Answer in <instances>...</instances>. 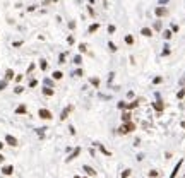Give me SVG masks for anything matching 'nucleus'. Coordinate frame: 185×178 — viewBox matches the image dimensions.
I'll use <instances>...</instances> for the list:
<instances>
[{
	"instance_id": "obj_21",
	"label": "nucleus",
	"mask_w": 185,
	"mask_h": 178,
	"mask_svg": "<svg viewBox=\"0 0 185 178\" xmlns=\"http://www.w3.org/2000/svg\"><path fill=\"white\" fill-rule=\"evenodd\" d=\"M130 177V170H125L124 173H122V178H129Z\"/></svg>"
},
{
	"instance_id": "obj_10",
	"label": "nucleus",
	"mask_w": 185,
	"mask_h": 178,
	"mask_svg": "<svg viewBox=\"0 0 185 178\" xmlns=\"http://www.w3.org/2000/svg\"><path fill=\"white\" fill-rule=\"evenodd\" d=\"M84 171H86L88 175H91V177H94V175H96V171L92 170L91 166H88V164H84Z\"/></svg>"
},
{
	"instance_id": "obj_6",
	"label": "nucleus",
	"mask_w": 185,
	"mask_h": 178,
	"mask_svg": "<svg viewBox=\"0 0 185 178\" xmlns=\"http://www.w3.org/2000/svg\"><path fill=\"white\" fill-rule=\"evenodd\" d=\"M12 171H14V168H12V166H3V168H2V173H3V175H7V177H9V175H12Z\"/></svg>"
},
{
	"instance_id": "obj_26",
	"label": "nucleus",
	"mask_w": 185,
	"mask_h": 178,
	"mask_svg": "<svg viewBox=\"0 0 185 178\" xmlns=\"http://www.w3.org/2000/svg\"><path fill=\"white\" fill-rule=\"evenodd\" d=\"M38 84V81L36 79H33V81H31V82H29V88H35V86H36Z\"/></svg>"
},
{
	"instance_id": "obj_15",
	"label": "nucleus",
	"mask_w": 185,
	"mask_h": 178,
	"mask_svg": "<svg viewBox=\"0 0 185 178\" xmlns=\"http://www.w3.org/2000/svg\"><path fill=\"white\" fill-rule=\"evenodd\" d=\"M125 43H127V45H134V38H132L130 34H127L125 36Z\"/></svg>"
},
{
	"instance_id": "obj_25",
	"label": "nucleus",
	"mask_w": 185,
	"mask_h": 178,
	"mask_svg": "<svg viewBox=\"0 0 185 178\" xmlns=\"http://www.w3.org/2000/svg\"><path fill=\"white\" fill-rule=\"evenodd\" d=\"M5 86H7V81H0V91L5 89Z\"/></svg>"
},
{
	"instance_id": "obj_1",
	"label": "nucleus",
	"mask_w": 185,
	"mask_h": 178,
	"mask_svg": "<svg viewBox=\"0 0 185 178\" xmlns=\"http://www.w3.org/2000/svg\"><path fill=\"white\" fill-rule=\"evenodd\" d=\"M134 130H135V125L132 123L130 120H129V122H125V123L118 128V132H120V134H129V132H134Z\"/></svg>"
},
{
	"instance_id": "obj_28",
	"label": "nucleus",
	"mask_w": 185,
	"mask_h": 178,
	"mask_svg": "<svg viewBox=\"0 0 185 178\" xmlns=\"http://www.w3.org/2000/svg\"><path fill=\"white\" fill-rule=\"evenodd\" d=\"M165 38H166V39H170V38H171V33H170V31H165Z\"/></svg>"
},
{
	"instance_id": "obj_20",
	"label": "nucleus",
	"mask_w": 185,
	"mask_h": 178,
	"mask_svg": "<svg viewBox=\"0 0 185 178\" xmlns=\"http://www.w3.org/2000/svg\"><path fill=\"white\" fill-rule=\"evenodd\" d=\"M81 60H82V58H81V55H75V57H74V63H75V65H79V63H81Z\"/></svg>"
},
{
	"instance_id": "obj_2",
	"label": "nucleus",
	"mask_w": 185,
	"mask_h": 178,
	"mask_svg": "<svg viewBox=\"0 0 185 178\" xmlns=\"http://www.w3.org/2000/svg\"><path fill=\"white\" fill-rule=\"evenodd\" d=\"M38 117H39V118H43V120H52V118H53L52 111H50V110H46V108H41V110L38 111Z\"/></svg>"
},
{
	"instance_id": "obj_8",
	"label": "nucleus",
	"mask_w": 185,
	"mask_h": 178,
	"mask_svg": "<svg viewBox=\"0 0 185 178\" xmlns=\"http://www.w3.org/2000/svg\"><path fill=\"white\" fill-rule=\"evenodd\" d=\"M156 16H158V17H163V16H166V9H163V7H158V9H156Z\"/></svg>"
},
{
	"instance_id": "obj_33",
	"label": "nucleus",
	"mask_w": 185,
	"mask_h": 178,
	"mask_svg": "<svg viewBox=\"0 0 185 178\" xmlns=\"http://www.w3.org/2000/svg\"><path fill=\"white\" fill-rule=\"evenodd\" d=\"M74 178H86V177H77V175H75V177Z\"/></svg>"
},
{
	"instance_id": "obj_5",
	"label": "nucleus",
	"mask_w": 185,
	"mask_h": 178,
	"mask_svg": "<svg viewBox=\"0 0 185 178\" xmlns=\"http://www.w3.org/2000/svg\"><path fill=\"white\" fill-rule=\"evenodd\" d=\"M141 34L146 36V38H151V36H153V31H151L149 28H142V29H141Z\"/></svg>"
},
{
	"instance_id": "obj_4",
	"label": "nucleus",
	"mask_w": 185,
	"mask_h": 178,
	"mask_svg": "<svg viewBox=\"0 0 185 178\" xmlns=\"http://www.w3.org/2000/svg\"><path fill=\"white\" fill-rule=\"evenodd\" d=\"M180 166H182V159H180V161H178V163H177V166H175V170L171 171V175H170V178H175V177H177V173H178V170H180Z\"/></svg>"
},
{
	"instance_id": "obj_3",
	"label": "nucleus",
	"mask_w": 185,
	"mask_h": 178,
	"mask_svg": "<svg viewBox=\"0 0 185 178\" xmlns=\"http://www.w3.org/2000/svg\"><path fill=\"white\" fill-rule=\"evenodd\" d=\"M5 142L9 144V146H12V147H16V146H17V139H16V137H14V135H9V134H7V135H5Z\"/></svg>"
},
{
	"instance_id": "obj_9",
	"label": "nucleus",
	"mask_w": 185,
	"mask_h": 178,
	"mask_svg": "<svg viewBox=\"0 0 185 178\" xmlns=\"http://www.w3.org/2000/svg\"><path fill=\"white\" fill-rule=\"evenodd\" d=\"M10 79H14V70H12V69H7V72H5V81H10Z\"/></svg>"
},
{
	"instance_id": "obj_12",
	"label": "nucleus",
	"mask_w": 185,
	"mask_h": 178,
	"mask_svg": "<svg viewBox=\"0 0 185 178\" xmlns=\"http://www.w3.org/2000/svg\"><path fill=\"white\" fill-rule=\"evenodd\" d=\"M52 75H53V79H55V81H60V79L64 77V74H62L60 70H55L53 74H52Z\"/></svg>"
},
{
	"instance_id": "obj_29",
	"label": "nucleus",
	"mask_w": 185,
	"mask_h": 178,
	"mask_svg": "<svg viewBox=\"0 0 185 178\" xmlns=\"http://www.w3.org/2000/svg\"><path fill=\"white\" fill-rule=\"evenodd\" d=\"M108 46L111 48V52H117V48H115V45H113V43H108Z\"/></svg>"
},
{
	"instance_id": "obj_23",
	"label": "nucleus",
	"mask_w": 185,
	"mask_h": 178,
	"mask_svg": "<svg viewBox=\"0 0 185 178\" xmlns=\"http://www.w3.org/2000/svg\"><path fill=\"white\" fill-rule=\"evenodd\" d=\"M177 96H178V99H182V98L185 96V89H182V91H178V94H177Z\"/></svg>"
},
{
	"instance_id": "obj_22",
	"label": "nucleus",
	"mask_w": 185,
	"mask_h": 178,
	"mask_svg": "<svg viewBox=\"0 0 185 178\" xmlns=\"http://www.w3.org/2000/svg\"><path fill=\"white\" fill-rule=\"evenodd\" d=\"M122 120H124V122H129V120H130V115H129V113H124Z\"/></svg>"
},
{
	"instance_id": "obj_11",
	"label": "nucleus",
	"mask_w": 185,
	"mask_h": 178,
	"mask_svg": "<svg viewBox=\"0 0 185 178\" xmlns=\"http://www.w3.org/2000/svg\"><path fill=\"white\" fill-rule=\"evenodd\" d=\"M26 111H28V110H26V106H24V105H21V106L16 108V113H17V115H24Z\"/></svg>"
},
{
	"instance_id": "obj_30",
	"label": "nucleus",
	"mask_w": 185,
	"mask_h": 178,
	"mask_svg": "<svg viewBox=\"0 0 185 178\" xmlns=\"http://www.w3.org/2000/svg\"><path fill=\"white\" fill-rule=\"evenodd\" d=\"M161 81H163V79H161V77H156V79H154V84H159V82H161Z\"/></svg>"
},
{
	"instance_id": "obj_13",
	"label": "nucleus",
	"mask_w": 185,
	"mask_h": 178,
	"mask_svg": "<svg viewBox=\"0 0 185 178\" xmlns=\"http://www.w3.org/2000/svg\"><path fill=\"white\" fill-rule=\"evenodd\" d=\"M70 110H72V108H70V106L67 108V110H64V111H62V115H60V120H65V118H67V115H69V111H70Z\"/></svg>"
},
{
	"instance_id": "obj_27",
	"label": "nucleus",
	"mask_w": 185,
	"mask_h": 178,
	"mask_svg": "<svg viewBox=\"0 0 185 178\" xmlns=\"http://www.w3.org/2000/svg\"><path fill=\"white\" fill-rule=\"evenodd\" d=\"M108 33H110V34L115 33V26H108Z\"/></svg>"
},
{
	"instance_id": "obj_18",
	"label": "nucleus",
	"mask_w": 185,
	"mask_h": 178,
	"mask_svg": "<svg viewBox=\"0 0 185 178\" xmlns=\"http://www.w3.org/2000/svg\"><path fill=\"white\" fill-rule=\"evenodd\" d=\"M22 91H24V88H22V86H16V89H14V92H16V94H21Z\"/></svg>"
},
{
	"instance_id": "obj_32",
	"label": "nucleus",
	"mask_w": 185,
	"mask_h": 178,
	"mask_svg": "<svg viewBox=\"0 0 185 178\" xmlns=\"http://www.w3.org/2000/svg\"><path fill=\"white\" fill-rule=\"evenodd\" d=\"M137 106V103H132V105H127V108H129V110H132V108H135Z\"/></svg>"
},
{
	"instance_id": "obj_19",
	"label": "nucleus",
	"mask_w": 185,
	"mask_h": 178,
	"mask_svg": "<svg viewBox=\"0 0 185 178\" xmlns=\"http://www.w3.org/2000/svg\"><path fill=\"white\" fill-rule=\"evenodd\" d=\"M98 28H99V24H92L91 28H89V33H94V31H98Z\"/></svg>"
},
{
	"instance_id": "obj_31",
	"label": "nucleus",
	"mask_w": 185,
	"mask_h": 178,
	"mask_svg": "<svg viewBox=\"0 0 185 178\" xmlns=\"http://www.w3.org/2000/svg\"><path fill=\"white\" fill-rule=\"evenodd\" d=\"M149 177H153V178L158 177V171H151V173H149Z\"/></svg>"
},
{
	"instance_id": "obj_34",
	"label": "nucleus",
	"mask_w": 185,
	"mask_h": 178,
	"mask_svg": "<svg viewBox=\"0 0 185 178\" xmlns=\"http://www.w3.org/2000/svg\"><path fill=\"white\" fill-rule=\"evenodd\" d=\"M2 147H3V142H0V149H2Z\"/></svg>"
},
{
	"instance_id": "obj_14",
	"label": "nucleus",
	"mask_w": 185,
	"mask_h": 178,
	"mask_svg": "<svg viewBox=\"0 0 185 178\" xmlns=\"http://www.w3.org/2000/svg\"><path fill=\"white\" fill-rule=\"evenodd\" d=\"M53 92H55V91H53L52 88H45L43 89V94H46V96H53Z\"/></svg>"
},
{
	"instance_id": "obj_24",
	"label": "nucleus",
	"mask_w": 185,
	"mask_h": 178,
	"mask_svg": "<svg viewBox=\"0 0 185 178\" xmlns=\"http://www.w3.org/2000/svg\"><path fill=\"white\" fill-rule=\"evenodd\" d=\"M99 149H101V152H105V154H106V156H110V154H111L110 151H106V149H105V147H103V146H99Z\"/></svg>"
},
{
	"instance_id": "obj_17",
	"label": "nucleus",
	"mask_w": 185,
	"mask_h": 178,
	"mask_svg": "<svg viewBox=\"0 0 185 178\" xmlns=\"http://www.w3.org/2000/svg\"><path fill=\"white\" fill-rule=\"evenodd\" d=\"M39 67H41L43 70H46V67H48V63H46V60H39Z\"/></svg>"
},
{
	"instance_id": "obj_7",
	"label": "nucleus",
	"mask_w": 185,
	"mask_h": 178,
	"mask_svg": "<svg viewBox=\"0 0 185 178\" xmlns=\"http://www.w3.org/2000/svg\"><path fill=\"white\" fill-rule=\"evenodd\" d=\"M79 152H81V147H75V149H74V152H72V154H70V156L67 158V161H72L74 158H77V156H79Z\"/></svg>"
},
{
	"instance_id": "obj_16",
	"label": "nucleus",
	"mask_w": 185,
	"mask_h": 178,
	"mask_svg": "<svg viewBox=\"0 0 185 178\" xmlns=\"http://www.w3.org/2000/svg\"><path fill=\"white\" fill-rule=\"evenodd\" d=\"M154 108H156L158 111H161V110H163V103H161V101H156V103H154Z\"/></svg>"
}]
</instances>
